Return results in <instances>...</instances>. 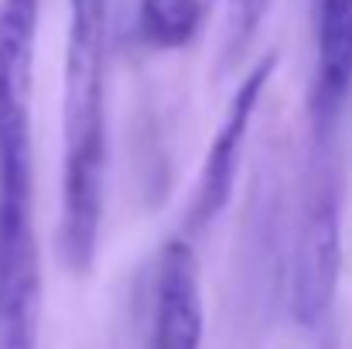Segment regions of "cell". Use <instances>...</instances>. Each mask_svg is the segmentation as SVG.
I'll use <instances>...</instances> for the list:
<instances>
[{
    "instance_id": "52a82bcc",
    "label": "cell",
    "mask_w": 352,
    "mask_h": 349,
    "mask_svg": "<svg viewBox=\"0 0 352 349\" xmlns=\"http://www.w3.org/2000/svg\"><path fill=\"white\" fill-rule=\"evenodd\" d=\"M212 0H140L137 3V34L147 48L175 52L195 41L206 24Z\"/></svg>"
},
{
    "instance_id": "277c9868",
    "label": "cell",
    "mask_w": 352,
    "mask_h": 349,
    "mask_svg": "<svg viewBox=\"0 0 352 349\" xmlns=\"http://www.w3.org/2000/svg\"><path fill=\"white\" fill-rule=\"evenodd\" d=\"M277 62H280L277 52L260 55L250 65V72L243 76V83L236 86L233 100H230L226 114H223L212 140H209L206 161H202L199 178H195V189H192L188 230H195V233L209 230L223 216V209L230 206L233 189H236V175H239V154H243V144H246V134L253 127L260 96H263V89H267Z\"/></svg>"
},
{
    "instance_id": "ba28073f",
    "label": "cell",
    "mask_w": 352,
    "mask_h": 349,
    "mask_svg": "<svg viewBox=\"0 0 352 349\" xmlns=\"http://www.w3.org/2000/svg\"><path fill=\"white\" fill-rule=\"evenodd\" d=\"M267 10H270V0H226L223 45H219V65L223 69H236L246 59Z\"/></svg>"
},
{
    "instance_id": "3957f363",
    "label": "cell",
    "mask_w": 352,
    "mask_h": 349,
    "mask_svg": "<svg viewBox=\"0 0 352 349\" xmlns=\"http://www.w3.org/2000/svg\"><path fill=\"white\" fill-rule=\"evenodd\" d=\"M342 271V202L339 182L322 171L301 206L291 250V315L305 329H318L336 302Z\"/></svg>"
},
{
    "instance_id": "8992f818",
    "label": "cell",
    "mask_w": 352,
    "mask_h": 349,
    "mask_svg": "<svg viewBox=\"0 0 352 349\" xmlns=\"http://www.w3.org/2000/svg\"><path fill=\"white\" fill-rule=\"evenodd\" d=\"M315 93L311 116L325 134L342 110L352 86V0H318L315 31Z\"/></svg>"
},
{
    "instance_id": "5b68a950",
    "label": "cell",
    "mask_w": 352,
    "mask_h": 349,
    "mask_svg": "<svg viewBox=\"0 0 352 349\" xmlns=\"http://www.w3.org/2000/svg\"><path fill=\"white\" fill-rule=\"evenodd\" d=\"M202 332L206 305L195 250L185 240H168L154 264L144 349H202Z\"/></svg>"
},
{
    "instance_id": "7a4b0ae2",
    "label": "cell",
    "mask_w": 352,
    "mask_h": 349,
    "mask_svg": "<svg viewBox=\"0 0 352 349\" xmlns=\"http://www.w3.org/2000/svg\"><path fill=\"white\" fill-rule=\"evenodd\" d=\"M41 0H0V267L41 264L34 233L31 72Z\"/></svg>"
},
{
    "instance_id": "6da1fadb",
    "label": "cell",
    "mask_w": 352,
    "mask_h": 349,
    "mask_svg": "<svg viewBox=\"0 0 352 349\" xmlns=\"http://www.w3.org/2000/svg\"><path fill=\"white\" fill-rule=\"evenodd\" d=\"M107 185V0H69L62 86V220L58 250L86 274L100 250Z\"/></svg>"
},
{
    "instance_id": "9c48e42d",
    "label": "cell",
    "mask_w": 352,
    "mask_h": 349,
    "mask_svg": "<svg viewBox=\"0 0 352 349\" xmlns=\"http://www.w3.org/2000/svg\"><path fill=\"white\" fill-rule=\"evenodd\" d=\"M315 349H339V336H336V332H325V336L318 339V346Z\"/></svg>"
}]
</instances>
